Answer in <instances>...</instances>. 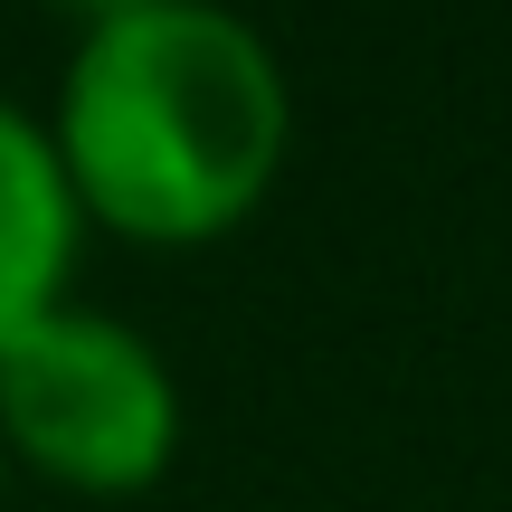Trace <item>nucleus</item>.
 Masks as SVG:
<instances>
[{
    "label": "nucleus",
    "mask_w": 512,
    "mask_h": 512,
    "mask_svg": "<svg viewBox=\"0 0 512 512\" xmlns=\"http://www.w3.org/2000/svg\"><path fill=\"white\" fill-rule=\"evenodd\" d=\"M76 247H86V219H76V190L57 171L48 114L0 95V342L67 304Z\"/></svg>",
    "instance_id": "obj_3"
},
{
    "label": "nucleus",
    "mask_w": 512,
    "mask_h": 512,
    "mask_svg": "<svg viewBox=\"0 0 512 512\" xmlns=\"http://www.w3.org/2000/svg\"><path fill=\"white\" fill-rule=\"evenodd\" d=\"M181 456V380L133 323L57 304L0 342V465L86 503L152 494Z\"/></svg>",
    "instance_id": "obj_2"
},
{
    "label": "nucleus",
    "mask_w": 512,
    "mask_h": 512,
    "mask_svg": "<svg viewBox=\"0 0 512 512\" xmlns=\"http://www.w3.org/2000/svg\"><path fill=\"white\" fill-rule=\"evenodd\" d=\"M0 475H10V465H0Z\"/></svg>",
    "instance_id": "obj_4"
},
{
    "label": "nucleus",
    "mask_w": 512,
    "mask_h": 512,
    "mask_svg": "<svg viewBox=\"0 0 512 512\" xmlns=\"http://www.w3.org/2000/svg\"><path fill=\"white\" fill-rule=\"evenodd\" d=\"M76 219L133 247H209L266 209L294 152L275 38L209 0H114L76 29L48 114Z\"/></svg>",
    "instance_id": "obj_1"
}]
</instances>
